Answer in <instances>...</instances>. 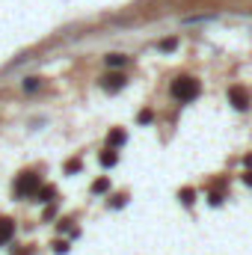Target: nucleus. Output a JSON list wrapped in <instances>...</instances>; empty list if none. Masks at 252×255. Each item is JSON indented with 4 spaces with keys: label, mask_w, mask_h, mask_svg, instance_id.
<instances>
[{
    "label": "nucleus",
    "mask_w": 252,
    "mask_h": 255,
    "mask_svg": "<svg viewBox=\"0 0 252 255\" xmlns=\"http://www.w3.org/2000/svg\"><path fill=\"white\" fill-rule=\"evenodd\" d=\"M172 98L175 101H193L196 95H199V80H193V77H178V80H172Z\"/></svg>",
    "instance_id": "nucleus-1"
},
{
    "label": "nucleus",
    "mask_w": 252,
    "mask_h": 255,
    "mask_svg": "<svg viewBox=\"0 0 252 255\" xmlns=\"http://www.w3.org/2000/svg\"><path fill=\"white\" fill-rule=\"evenodd\" d=\"M36 190H39V175H33V172H24V175H18V181H15V196H18V199H24V196H33Z\"/></svg>",
    "instance_id": "nucleus-2"
},
{
    "label": "nucleus",
    "mask_w": 252,
    "mask_h": 255,
    "mask_svg": "<svg viewBox=\"0 0 252 255\" xmlns=\"http://www.w3.org/2000/svg\"><path fill=\"white\" fill-rule=\"evenodd\" d=\"M229 101H232V107H238V110H247V107H250V92H247V89H238V86H232V89H229Z\"/></svg>",
    "instance_id": "nucleus-3"
},
{
    "label": "nucleus",
    "mask_w": 252,
    "mask_h": 255,
    "mask_svg": "<svg viewBox=\"0 0 252 255\" xmlns=\"http://www.w3.org/2000/svg\"><path fill=\"white\" fill-rule=\"evenodd\" d=\"M125 86V77L122 74H107L104 80H101V89L104 92H116V89H122Z\"/></svg>",
    "instance_id": "nucleus-4"
},
{
    "label": "nucleus",
    "mask_w": 252,
    "mask_h": 255,
    "mask_svg": "<svg viewBox=\"0 0 252 255\" xmlns=\"http://www.w3.org/2000/svg\"><path fill=\"white\" fill-rule=\"evenodd\" d=\"M12 235H15V223H12L9 217H3V220H0V247H3V244H9V241H12Z\"/></svg>",
    "instance_id": "nucleus-5"
},
{
    "label": "nucleus",
    "mask_w": 252,
    "mask_h": 255,
    "mask_svg": "<svg viewBox=\"0 0 252 255\" xmlns=\"http://www.w3.org/2000/svg\"><path fill=\"white\" fill-rule=\"evenodd\" d=\"M119 142H125V130H110L107 145H119Z\"/></svg>",
    "instance_id": "nucleus-6"
},
{
    "label": "nucleus",
    "mask_w": 252,
    "mask_h": 255,
    "mask_svg": "<svg viewBox=\"0 0 252 255\" xmlns=\"http://www.w3.org/2000/svg\"><path fill=\"white\" fill-rule=\"evenodd\" d=\"M107 65H110V68H119V65H125V57H122V54H110V57H107Z\"/></svg>",
    "instance_id": "nucleus-7"
},
{
    "label": "nucleus",
    "mask_w": 252,
    "mask_h": 255,
    "mask_svg": "<svg viewBox=\"0 0 252 255\" xmlns=\"http://www.w3.org/2000/svg\"><path fill=\"white\" fill-rule=\"evenodd\" d=\"M101 163H104V166H113V163H116V151H107V154H101Z\"/></svg>",
    "instance_id": "nucleus-8"
},
{
    "label": "nucleus",
    "mask_w": 252,
    "mask_h": 255,
    "mask_svg": "<svg viewBox=\"0 0 252 255\" xmlns=\"http://www.w3.org/2000/svg\"><path fill=\"white\" fill-rule=\"evenodd\" d=\"M107 187H110V181H107V178H101V181H95V184H92V190H95V193H104Z\"/></svg>",
    "instance_id": "nucleus-9"
},
{
    "label": "nucleus",
    "mask_w": 252,
    "mask_h": 255,
    "mask_svg": "<svg viewBox=\"0 0 252 255\" xmlns=\"http://www.w3.org/2000/svg\"><path fill=\"white\" fill-rule=\"evenodd\" d=\"M24 89H30V92L39 89V77H27V80H24Z\"/></svg>",
    "instance_id": "nucleus-10"
},
{
    "label": "nucleus",
    "mask_w": 252,
    "mask_h": 255,
    "mask_svg": "<svg viewBox=\"0 0 252 255\" xmlns=\"http://www.w3.org/2000/svg\"><path fill=\"white\" fill-rule=\"evenodd\" d=\"M175 45H178V42H175V39H163V42H160V51H172V48H175Z\"/></svg>",
    "instance_id": "nucleus-11"
},
{
    "label": "nucleus",
    "mask_w": 252,
    "mask_h": 255,
    "mask_svg": "<svg viewBox=\"0 0 252 255\" xmlns=\"http://www.w3.org/2000/svg\"><path fill=\"white\" fill-rule=\"evenodd\" d=\"M136 122H139V125H148V122H151V113H148V110H142V113L136 116Z\"/></svg>",
    "instance_id": "nucleus-12"
},
{
    "label": "nucleus",
    "mask_w": 252,
    "mask_h": 255,
    "mask_svg": "<svg viewBox=\"0 0 252 255\" xmlns=\"http://www.w3.org/2000/svg\"><path fill=\"white\" fill-rule=\"evenodd\" d=\"M193 199H196V193H190V190H181V202H184V205H190Z\"/></svg>",
    "instance_id": "nucleus-13"
},
{
    "label": "nucleus",
    "mask_w": 252,
    "mask_h": 255,
    "mask_svg": "<svg viewBox=\"0 0 252 255\" xmlns=\"http://www.w3.org/2000/svg\"><path fill=\"white\" fill-rule=\"evenodd\" d=\"M54 196V190H39V202H48Z\"/></svg>",
    "instance_id": "nucleus-14"
}]
</instances>
